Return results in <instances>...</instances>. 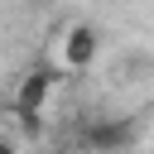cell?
Listing matches in <instances>:
<instances>
[{
    "label": "cell",
    "instance_id": "cell-4",
    "mask_svg": "<svg viewBox=\"0 0 154 154\" xmlns=\"http://www.w3.org/2000/svg\"><path fill=\"white\" fill-rule=\"evenodd\" d=\"M14 116H19V130H24L29 140L43 135V111H14Z\"/></svg>",
    "mask_w": 154,
    "mask_h": 154
},
{
    "label": "cell",
    "instance_id": "cell-3",
    "mask_svg": "<svg viewBox=\"0 0 154 154\" xmlns=\"http://www.w3.org/2000/svg\"><path fill=\"white\" fill-rule=\"evenodd\" d=\"M53 82H58V72L53 67H29L24 77H19V87H14V111H43L48 106V91H53Z\"/></svg>",
    "mask_w": 154,
    "mask_h": 154
},
{
    "label": "cell",
    "instance_id": "cell-2",
    "mask_svg": "<svg viewBox=\"0 0 154 154\" xmlns=\"http://www.w3.org/2000/svg\"><path fill=\"white\" fill-rule=\"evenodd\" d=\"M96 48H101V34H96L91 24H72V29L63 34V67L87 72V67L96 63Z\"/></svg>",
    "mask_w": 154,
    "mask_h": 154
},
{
    "label": "cell",
    "instance_id": "cell-6",
    "mask_svg": "<svg viewBox=\"0 0 154 154\" xmlns=\"http://www.w3.org/2000/svg\"><path fill=\"white\" fill-rule=\"evenodd\" d=\"M53 154H77V149H53Z\"/></svg>",
    "mask_w": 154,
    "mask_h": 154
},
{
    "label": "cell",
    "instance_id": "cell-1",
    "mask_svg": "<svg viewBox=\"0 0 154 154\" xmlns=\"http://www.w3.org/2000/svg\"><path fill=\"white\" fill-rule=\"evenodd\" d=\"M135 120L130 116H82L77 125V149L82 154H125L135 144Z\"/></svg>",
    "mask_w": 154,
    "mask_h": 154
},
{
    "label": "cell",
    "instance_id": "cell-5",
    "mask_svg": "<svg viewBox=\"0 0 154 154\" xmlns=\"http://www.w3.org/2000/svg\"><path fill=\"white\" fill-rule=\"evenodd\" d=\"M0 154H19V149H14V144H10V140H0Z\"/></svg>",
    "mask_w": 154,
    "mask_h": 154
}]
</instances>
